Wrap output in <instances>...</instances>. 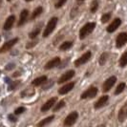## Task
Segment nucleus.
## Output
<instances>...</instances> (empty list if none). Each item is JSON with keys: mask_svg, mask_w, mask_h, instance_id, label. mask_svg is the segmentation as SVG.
I'll list each match as a JSON object with an SVG mask.
<instances>
[{"mask_svg": "<svg viewBox=\"0 0 127 127\" xmlns=\"http://www.w3.org/2000/svg\"><path fill=\"white\" fill-rule=\"evenodd\" d=\"M95 25H96V24H95V22L86 23V24L79 30V38H80V39H84V38L87 37L90 33H92L93 31L95 30Z\"/></svg>", "mask_w": 127, "mask_h": 127, "instance_id": "f257e3e1", "label": "nucleus"}, {"mask_svg": "<svg viewBox=\"0 0 127 127\" xmlns=\"http://www.w3.org/2000/svg\"><path fill=\"white\" fill-rule=\"evenodd\" d=\"M57 22H58V19L57 17H52L49 22L47 23V26L45 28V30L43 31V37H47L51 34L52 32H54V30L56 29V27L57 25Z\"/></svg>", "mask_w": 127, "mask_h": 127, "instance_id": "f03ea898", "label": "nucleus"}, {"mask_svg": "<svg viewBox=\"0 0 127 127\" xmlns=\"http://www.w3.org/2000/svg\"><path fill=\"white\" fill-rule=\"evenodd\" d=\"M77 118H78V114H77V112L75 111V112L70 113V114L66 117V119L64 120V126H66V127L72 126V125H73V124L76 121Z\"/></svg>", "mask_w": 127, "mask_h": 127, "instance_id": "7ed1b4c3", "label": "nucleus"}, {"mask_svg": "<svg viewBox=\"0 0 127 127\" xmlns=\"http://www.w3.org/2000/svg\"><path fill=\"white\" fill-rule=\"evenodd\" d=\"M117 81V77L116 76H110L109 78H107L104 83H103V86H102V91L103 93H106V92H109L110 90L112 89V87L115 85V83Z\"/></svg>", "mask_w": 127, "mask_h": 127, "instance_id": "20e7f679", "label": "nucleus"}, {"mask_svg": "<svg viewBox=\"0 0 127 127\" xmlns=\"http://www.w3.org/2000/svg\"><path fill=\"white\" fill-rule=\"evenodd\" d=\"M91 56H92V54H91L90 51L84 53L81 57H78L76 61H75V66L76 67H79V66H81L83 64L87 63L89 61V59L91 58Z\"/></svg>", "mask_w": 127, "mask_h": 127, "instance_id": "39448f33", "label": "nucleus"}, {"mask_svg": "<svg viewBox=\"0 0 127 127\" xmlns=\"http://www.w3.org/2000/svg\"><path fill=\"white\" fill-rule=\"evenodd\" d=\"M97 88L95 87H90L89 89H87L86 91H84L81 94V99H87V98H93L95 95H97Z\"/></svg>", "mask_w": 127, "mask_h": 127, "instance_id": "423d86ee", "label": "nucleus"}, {"mask_svg": "<svg viewBox=\"0 0 127 127\" xmlns=\"http://www.w3.org/2000/svg\"><path fill=\"white\" fill-rule=\"evenodd\" d=\"M17 42H18V38L17 37L13 38V39H11V40L7 41L6 43L0 48V54H3V53H5V52L9 51V50H10V49H12V48H13V46L16 44Z\"/></svg>", "mask_w": 127, "mask_h": 127, "instance_id": "0eeeda50", "label": "nucleus"}, {"mask_svg": "<svg viewBox=\"0 0 127 127\" xmlns=\"http://www.w3.org/2000/svg\"><path fill=\"white\" fill-rule=\"evenodd\" d=\"M127 43V32H121L116 39L117 48H121Z\"/></svg>", "mask_w": 127, "mask_h": 127, "instance_id": "6e6552de", "label": "nucleus"}, {"mask_svg": "<svg viewBox=\"0 0 127 127\" xmlns=\"http://www.w3.org/2000/svg\"><path fill=\"white\" fill-rule=\"evenodd\" d=\"M75 71L74 70H69L67 71L66 73H64L62 76L59 77V79H58V84H62V83H66L68 80H70L71 78H73L74 76H75Z\"/></svg>", "mask_w": 127, "mask_h": 127, "instance_id": "1a4fd4ad", "label": "nucleus"}, {"mask_svg": "<svg viewBox=\"0 0 127 127\" xmlns=\"http://www.w3.org/2000/svg\"><path fill=\"white\" fill-rule=\"evenodd\" d=\"M57 96H54V97H52L50 98L49 100H47V101L45 102L44 104L42 105V107H41V112H47V111H49L50 109L55 105V103L57 102Z\"/></svg>", "mask_w": 127, "mask_h": 127, "instance_id": "9d476101", "label": "nucleus"}, {"mask_svg": "<svg viewBox=\"0 0 127 127\" xmlns=\"http://www.w3.org/2000/svg\"><path fill=\"white\" fill-rule=\"evenodd\" d=\"M121 20L120 18H116L112 21V23L106 28V31L108 32H114L116 30H118V28L121 26Z\"/></svg>", "mask_w": 127, "mask_h": 127, "instance_id": "9b49d317", "label": "nucleus"}, {"mask_svg": "<svg viewBox=\"0 0 127 127\" xmlns=\"http://www.w3.org/2000/svg\"><path fill=\"white\" fill-rule=\"evenodd\" d=\"M127 119V102L123 104V106L121 108L119 115H118V120L120 122H123Z\"/></svg>", "mask_w": 127, "mask_h": 127, "instance_id": "f8f14e48", "label": "nucleus"}, {"mask_svg": "<svg viewBox=\"0 0 127 127\" xmlns=\"http://www.w3.org/2000/svg\"><path fill=\"white\" fill-rule=\"evenodd\" d=\"M75 87V82H69L66 83L65 85H63L60 89L58 90V94L59 95H65L67 93H69L70 91H72V89Z\"/></svg>", "mask_w": 127, "mask_h": 127, "instance_id": "ddd939ff", "label": "nucleus"}, {"mask_svg": "<svg viewBox=\"0 0 127 127\" xmlns=\"http://www.w3.org/2000/svg\"><path fill=\"white\" fill-rule=\"evenodd\" d=\"M60 58L59 57H55V58H53L52 60L50 61H48L46 65H45V69L46 70H50V69H53V68H56L57 67L59 64H60Z\"/></svg>", "mask_w": 127, "mask_h": 127, "instance_id": "4468645a", "label": "nucleus"}, {"mask_svg": "<svg viewBox=\"0 0 127 127\" xmlns=\"http://www.w3.org/2000/svg\"><path fill=\"white\" fill-rule=\"evenodd\" d=\"M14 21H15V16H14V15H10V16L6 19V21H5V23H4V26H3V29H4L5 31L11 30V29L13 28Z\"/></svg>", "mask_w": 127, "mask_h": 127, "instance_id": "2eb2a0df", "label": "nucleus"}, {"mask_svg": "<svg viewBox=\"0 0 127 127\" xmlns=\"http://www.w3.org/2000/svg\"><path fill=\"white\" fill-rule=\"evenodd\" d=\"M108 99H109L108 95H102L101 97H99V98H98V100L95 103V105H94L95 109L102 108V107H103V106L108 102Z\"/></svg>", "mask_w": 127, "mask_h": 127, "instance_id": "dca6fc26", "label": "nucleus"}, {"mask_svg": "<svg viewBox=\"0 0 127 127\" xmlns=\"http://www.w3.org/2000/svg\"><path fill=\"white\" fill-rule=\"evenodd\" d=\"M28 16H29V11L28 10H23L21 13H20V18H19V22L17 26L20 27V26H23L26 23L27 19H28Z\"/></svg>", "mask_w": 127, "mask_h": 127, "instance_id": "f3484780", "label": "nucleus"}, {"mask_svg": "<svg viewBox=\"0 0 127 127\" xmlns=\"http://www.w3.org/2000/svg\"><path fill=\"white\" fill-rule=\"evenodd\" d=\"M46 81H47V76H38V77H36L35 79H33L32 81V86H40V85L44 84Z\"/></svg>", "mask_w": 127, "mask_h": 127, "instance_id": "a211bd4d", "label": "nucleus"}, {"mask_svg": "<svg viewBox=\"0 0 127 127\" xmlns=\"http://www.w3.org/2000/svg\"><path fill=\"white\" fill-rule=\"evenodd\" d=\"M41 29H42V24H39L36 28H34L32 32H30L29 37L31 38V39H34L35 37H37V35L39 34V32H41Z\"/></svg>", "mask_w": 127, "mask_h": 127, "instance_id": "6ab92c4d", "label": "nucleus"}, {"mask_svg": "<svg viewBox=\"0 0 127 127\" xmlns=\"http://www.w3.org/2000/svg\"><path fill=\"white\" fill-rule=\"evenodd\" d=\"M54 119H55V116H51V117H48V118H46L44 120H42L41 121H39L37 124V127H44L46 126L47 124H49V123H51L52 121H54Z\"/></svg>", "mask_w": 127, "mask_h": 127, "instance_id": "aec40b11", "label": "nucleus"}, {"mask_svg": "<svg viewBox=\"0 0 127 127\" xmlns=\"http://www.w3.org/2000/svg\"><path fill=\"white\" fill-rule=\"evenodd\" d=\"M42 13H43V8H42L41 6L35 8V10L32 12V15H31V19H32V20H33V19L37 18L38 16H39V15H40Z\"/></svg>", "mask_w": 127, "mask_h": 127, "instance_id": "412c9836", "label": "nucleus"}, {"mask_svg": "<svg viewBox=\"0 0 127 127\" xmlns=\"http://www.w3.org/2000/svg\"><path fill=\"white\" fill-rule=\"evenodd\" d=\"M72 46H73V42H71V41H66V42H63L62 44L59 46V49H60L61 51H67V50H69L70 48H72Z\"/></svg>", "mask_w": 127, "mask_h": 127, "instance_id": "4be33fe9", "label": "nucleus"}, {"mask_svg": "<svg viewBox=\"0 0 127 127\" xmlns=\"http://www.w3.org/2000/svg\"><path fill=\"white\" fill-rule=\"evenodd\" d=\"M127 65V52L123 53V55L120 58V66L121 67H125Z\"/></svg>", "mask_w": 127, "mask_h": 127, "instance_id": "5701e85b", "label": "nucleus"}, {"mask_svg": "<svg viewBox=\"0 0 127 127\" xmlns=\"http://www.w3.org/2000/svg\"><path fill=\"white\" fill-rule=\"evenodd\" d=\"M108 56H109L108 53H103V54H101V56H100L99 59H98V63H99V65H104V64L106 63L107 58H108Z\"/></svg>", "mask_w": 127, "mask_h": 127, "instance_id": "b1692460", "label": "nucleus"}, {"mask_svg": "<svg viewBox=\"0 0 127 127\" xmlns=\"http://www.w3.org/2000/svg\"><path fill=\"white\" fill-rule=\"evenodd\" d=\"M125 83L124 82H121L119 85H118V87H117V89L115 91V95H120L121 93L123 92V90L125 89Z\"/></svg>", "mask_w": 127, "mask_h": 127, "instance_id": "393cba45", "label": "nucleus"}, {"mask_svg": "<svg viewBox=\"0 0 127 127\" xmlns=\"http://www.w3.org/2000/svg\"><path fill=\"white\" fill-rule=\"evenodd\" d=\"M98 9V2L97 0H94L92 3H91V7H90V11L91 13H95Z\"/></svg>", "mask_w": 127, "mask_h": 127, "instance_id": "a878e982", "label": "nucleus"}, {"mask_svg": "<svg viewBox=\"0 0 127 127\" xmlns=\"http://www.w3.org/2000/svg\"><path fill=\"white\" fill-rule=\"evenodd\" d=\"M111 15L112 13H104L103 15L101 16V22L104 24V23H107L109 20L111 19Z\"/></svg>", "mask_w": 127, "mask_h": 127, "instance_id": "bb28decb", "label": "nucleus"}, {"mask_svg": "<svg viewBox=\"0 0 127 127\" xmlns=\"http://www.w3.org/2000/svg\"><path fill=\"white\" fill-rule=\"evenodd\" d=\"M64 106H65V101H64V100L58 101V103L54 107V112H57L58 110H60L61 108H63Z\"/></svg>", "mask_w": 127, "mask_h": 127, "instance_id": "cd10ccee", "label": "nucleus"}, {"mask_svg": "<svg viewBox=\"0 0 127 127\" xmlns=\"http://www.w3.org/2000/svg\"><path fill=\"white\" fill-rule=\"evenodd\" d=\"M19 84V81H14V82H11L9 84V87H8V90L9 91H13L14 90L17 86H18Z\"/></svg>", "mask_w": 127, "mask_h": 127, "instance_id": "c85d7f7f", "label": "nucleus"}, {"mask_svg": "<svg viewBox=\"0 0 127 127\" xmlns=\"http://www.w3.org/2000/svg\"><path fill=\"white\" fill-rule=\"evenodd\" d=\"M66 2H67V0H57L55 7H56L57 9H59V8H61V7L63 6Z\"/></svg>", "mask_w": 127, "mask_h": 127, "instance_id": "c756f323", "label": "nucleus"}, {"mask_svg": "<svg viewBox=\"0 0 127 127\" xmlns=\"http://www.w3.org/2000/svg\"><path fill=\"white\" fill-rule=\"evenodd\" d=\"M25 111H26L25 107H18V108L15 109V111H14V115H15V116H17V115H20V114H22V113H24Z\"/></svg>", "mask_w": 127, "mask_h": 127, "instance_id": "7c9ffc66", "label": "nucleus"}, {"mask_svg": "<svg viewBox=\"0 0 127 127\" xmlns=\"http://www.w3.org/2000/svg\"><path fill=\"white\" fill-rule=\"evenodd\" d=\"M38 43V40H32V42H29V43H27V45H26V48L27 49H31V48H32V47H34L35 45Z\"/></svg>", "mask_w": 127, "mask_h": 127, "instance_id": "2f4dec72", "label": "nucleus"}, {"mask_svg": "<svg viewBox=\"0 0 127 127\" xmlns=\"http://www.w3.org/2000/svg\"><path fill=\"white\" fill-rule=\"evenodd\" d=\"M8 119H9V121H12V122H15V121H17V118L15 117V115L10 114L9 116H8Z\"/></svg>", "mask_w": 127, "mask_h": 127, "instance_id": "473e14b6", "label": "nucleus"}, {"mask_svg": "<svg viewBox=\"0 0 127 127\" xmlns=\"http://www.w3.org/2000/svg\"><path fill=\"white\" fill-rule=\"evenodd\" d=\"M15 65L13 63H11V64H8L6 66V70L7 71H10V70H12V69H13V67H14Z\"/></svg>", "mask_w": 127, "mask_h": 127, "instance_id": "72a5a7b5", "label": "nucleus"}, {"mask_svg": "<svg viewBox=\"0 0 127 127\" xmlns=\"http://www.w3.org/2000/svg\"><path fill=\"white\" fill-rule=\"evenodd\" d=\"M76 2H77V4H81L84 2V0H76Z\"/></svg>", "mask_w": 127, "mask_h": 127, "instance_id": "f704fd0d", "label": "nucleus"}, {"mask_svg": "<svg viewBox=\"0 0 127 127\" xmlns=\"http://www.w3.org/2000/svg\"><path fill=\"white\" fill-rule=\"evenodd\" d=\"M18 75H19V73H14V74H13V76L16 77V76H18Z\"/></svg>", "mask_w": 127, "mask_h": 127, "instance_id": "c9c22d12", "label": "nucleus"}, {"mask_svg": "<svg viewBox=\"0 0 127 127\" xmlns=\"http://www.w3.org/2000/svg\"><path fill=\"white\" fill-rule=\"evenodd\" d=\"M96 127H106V126H105L104 124H99V125H97Z\"/></svg>", "mask_w": 127, "mask_h": 127, "instance_id": "e433bc0d", "label": "nucleus"}, {"mask_svg": "<svg viewBox=\"0 0 127 127\" xmlns=\"http://www.w3.org/2000/svg\"><path fill=\"white\" fill-rule=\"evenodd\" d=\"M25 1H27V2H30V1H32V0H25Z\"/></svg>", "mask_w": 127, "mask_h": 127, "instance_id": "4c0bfd02", "label": "nucleus"}, {"mask_svg": "<svg viewBox=\"0 0 127 127\" xmlns=\"http://www.w3.org/2000/svg\"><path fill=\"white\" fill-rule=\"evenodd\" d=\"M0 127H5V126H3V125H0Z\"/></svg>", "mask_w": 127, "mask_h": 127, "instance_id": "58836bf2", "label": "nucleus"}, {"mask_svg": "<svg viewBox=\"0 0 127 127\" xmlns=\"http://www.w3.org/2000/svg\"><path fill=\"white\" fill-rule=\"evenodd\" d=\"M0 40H1V36H0Z\"/></svg>", "mask_w": 127, "mask_h": 127, "instance_id": "ea45409f", "label": "nucleus"}, {"mask_svg": "<svg viewBox=\"0 0 127 127\" xmlns=\"http://www.w3.org/2000/svg\"><path fill=\"white\" fill-rule=\"evenodd\" d=\"M8 1H11V0H8Z\"/></svg>", "mask_w": 127, "mask_h": 127, "instance_id": "a19ab883", "label": "nucleus"}]
</instances>
